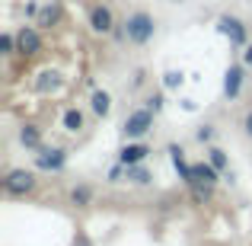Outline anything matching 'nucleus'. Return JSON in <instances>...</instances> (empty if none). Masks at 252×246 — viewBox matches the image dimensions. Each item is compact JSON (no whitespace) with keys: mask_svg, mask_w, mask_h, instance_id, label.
<instances>
[{"mask_svg":"<svg viewBox=\"0 0 252 246\" xmlns=\"http://www.w3.org/2000/svg\"><path fill=\"white\" fill-rule=\"evenodd\" d=\"M0 189H3L6 198H29V195H35V189H38V176H35V170L13 166V170H6V176L0 179Z\"/></svg>","mask_w":252,"mask_h":246,"instance_id":"obj_1","label":"nucleus"},{"mask_svg":"<svg viewBox=\"0 0 252 246\" xmlns=\"http://www.w3.org/2000/svg\"><path fill=\"white\" fill-rule=\"evenodd\" d=\"M122 26H125V42H131V45H147V42H154V35H157V19H154V13H147V10L128 13Z\"/></svg>","mask_w":252,"mask_h":246,"instance_id":"obj_2","label":"nucleus"},{"mask_svg":"<svg viewBox=\"0 0 252 246\" xmlns=\"http://www.w3.org/2000/svg\"><path fill=\"white\" fill-rule=\"evenodd\" d=\"M154 112L147 109V105H141V109H131L128 118L122 122V135L125 141H144V138L154 131Z\"/></svg>","mask_w":252,"mask_h":246,"instance_id":"obj_3","label":"nucleus"},{"mask_svg":"<svg viewBox=\"0 0 252 246\" xmlns=\"http://www.w3.org/2000/svg\"><path fill=\"white\" fill-rule=\"evenodd\" d=\"M217 32H220V35H227L233 48H246L249 26L243 23L240 16H233V13H223V16H217Z\"/></svg>","mask_w":252,"mask_h":246,"instance_id":"obj_4","label":"nucleus"},{"mask_svg":"<svg viewBox=\"0 0 252 246\" xmlns=\"http://www.w3.org/2000/svg\"><path fill=\"white\" fill-rule=\"evenodd\" d=\"M86 23H90V29L96 32V35H112V32L118 29L115 13H112V6H105V3H93L90 13H86Z\"/></svg>","mask_w":252,"mask_h":246,"instance_id":"obj_5","label":"nucleus"},{"mask_svg":"<svg viewBox=\"0 0 252 246\" xmlns=\"http://www.w3.org/2000/svg\"><path fill=\"white\" fill-rule=\"evenodd\" d=\"M42 48H45V42H42V32H38V26H19V29H16V55L35 58Z\"/></svg>","mask_w":252,"mask_h":246,"instance_id":"obj_6","label":"nucleus"},{"mask_svg":"<svg viewBox=\"0 0 252 246\" xmlns=\"http://www.w3.org/2000/svg\"><path fill=\"white\" fill-rule=\"evenodd\" d=\"M64 166H67V150H61V147H38L35 150V170L61 173Z\"/></svg>","mask_w":252,"mask_h":246,"instance_id":"obj_7","label":"nucleus"},{"mask_svg":"<svg viewBox=\"0 0 252 246\" xmlns=\"http://www.w3.org/2000/svg\"><path fill=\"white\" fill-rule=\"evenodd\" d=\"M150 154H154V150H150L144 141H125L122 147H118V163L122 166H137V163L147 160Z\"/></svg>","mask_w":252,"mask_h":246,"instance_id":"obj_8","label":"nucleus"},{"mask_svg":"<svg viewBox=\"0 0 252 246\" xmlns=\"http://www.w3.org/2000/svg\"><path fill=\"white\" fill-rule=\"evenodd\" d=\"M223 179V173L217 170L211 160H198V163H191V185H211L214 189L217 182Z\"/></svg>","mask_w":252,"mask_h":246,"instance_id":"obj_9","label":"nucleus"},{"mask_svg":"<svg viewBox=\"0 0 252 246\" xmlns=\"http://www.w3.org/2000/svg\"><path fill=\"white\" fill-rule=\"evenodd\" d=\"M243 80H246V64H230L227 74H223V96L227 99H236L243 93Z\"/></svg>","mask_w":252,"mask_h":246,"instance_id":"obj_10","label":"nucleus"},{"mask_svg":"<svg viewBox=\"0 0 252 246\" xmlns=\"http://www.w3.org/2000/svg\"><path fill=\"white\" fill-rule=\"evenodd\" d=\"M96 202V189H93L90 182H77L67 189V205L70 208H90V205Z\"/></svg>","mask_w":252,"mask_h":246,"instance_id":"obj_11","label":"nucleus"},{"mask_svg":"<svg viewBox=\"0 0 252 246\" xmlns=\"http://www.w3.org/2000/svg\"><path fill=\"white\" fill-rule=\"evenodd\" d=\"M61 128L67 131V135H80V131L86 128V115H83V109H77V105L64 109V112H61Z\"/></svg>","mask_w":252,"mask_h":246,"instance_id":"obj_12","label":"nucleus"},{"mask_svg":"<svg viewBox=\"0 0 252 246\" xmlns=\"http://www.w3.org/2000/svg\"><path fill=\"white\" fill-rule=\"evenodd\" d=\"M19 144H23L26 150L45 147V144H42V128H38L35 122H23V125H19Z\"/></svg>","mask_w":252,"mask_h":246,"instance_id":"obj_13","label":"nucleus"},{"mask_svg":"<svg viewBox=\"0 0 252 246\" xmlns=\"http://www.w3.org/2000/svg\"><path fill=\"white\" fill-rule=\"evenodd\" d=\"M169 160L179 170V179H182L185 185H191V163L185 160V150L179 147V144H169Z\"/></svg>","mask_w":252,"mask_h":246,"instance_id":"obj_14","label":"nucleus"},{"mask_svg":"<svg viewBox=\"0 0 252 246\" xmlns=\"http://www.w3.org/2000/svg\"><path fill=\"white\" fill-rule=\"evenodd\" d=\"M90 109H93V115H96V118H109V112H112V96H109L105 90H93Z\"/></svg>","mask_w":252,"mask_h":246,"instance_id":"obj_15","label":"nucleus"},{"mask_svg":"<svg viewBox=\"0 0 252 246\" xmlns=\"http://www.w3.org/2000/svg\"><path fill=\"white\" fill-rule=\"evenodd\" d=\"M125 182H128V185H150V182H154V173H150L144 163L128 166V176H125Z\"/></svg>","mask_w":252,"mask_h":246,"instance_id":"obj_16","label":"nucleus"},{"mask_svg":"<svg viewBox=\"0 0 252 246\" xmlns=\"http://www.w3.org/2000/svg\"><path fill=\"white\" fill-rule=\"evenodd\" d=\"M58 19H61V10H58V3H48V6H42V10H38L35 26H38V29H51Z\"/></svg>","mask_w":252,"mask_h":246,"instance_id":"obj_17","label":"nucleus"},{"mask_svg":"<svg viewBox=\"0 0 252 246\" xmlns=\"http://www.w3.org/2000/svg\"><path fill=\"white\" fill-rule=\"evenodd\" d=\"M189 198H191V205H208L214 198V189L211 185H189Z\"/></svg>","mask_w":252,"mask_h":246,"instance_id":"obj_18","label":"nucleus"},{"mask_svg":"<svg viewBox=\"0 0 252 246\" xmlns=\"http://www.w3.org/2000/svg\"><path fill=\"white\" fill-rule=\"evenodd\" d=\"M208 160H211V163H214V166H217V170H220V173H223V176H227V173H230V163H227V154H223V150H220V147H208Z\"/></svg>","mask_w":252,"mask_h":246,"instance_id":"obj_19","label":"nucleus"},{"mask_svg":"<svg viewBox=\"0 0 252 246\" xmlns=\"http://www.w3.org/2000/svg\"><path fill=\"white\" fill-rule=\"evenodd\" d=\"M0 51H3L6 58L16 55V32H3V35H0Z\"/></svg>","mask_w":252,"mask_h":246,"instance_id":"obj_20","label":"nucleus"},{"mask_svg":"<svg viewBox=\"0 0 252 246\" xmlns=\"http://www.w3.org/2000/svg\"><path fill=\"white\" fill-rule=\"evenodd\" d=\"M125 176H128V166L115 163L109 173H105V182H112V185H115V182H125Z\"/></svg>","mask_w":252,"mask_h":246,"instance_id":"obj_21","label":"nucleus"},{"mask_svg":"<svg viewBox=\"0 0 252 246\" xmlns=\"http://www.w3.org/2000/svg\"><path fill=\"white\" fill-rule=\"evenodd\" d=\"M144 105H147V109L154 112V115H160V112H163V93H160V90H157V93H150Z\"/></svg>","mask_w":252,"mask_h":246,"instance_id":"obj_22","label":"nucleus"},{"mask_svg":"<svg viewBox=\"0 0 252 246\" xmlns=\"http://www.w3.org/2000/svg\"><path fill=\"white\" fill-rule=\"evenodd\" d=\"M182 70H166V77H163V86H166V90H176V86H182Z\"/></svg>","mask_w":252,"mask_h":246,"instance_id":"obj_23","label":"nucleus"},{"mask_svg":"<svg viewBox=\"0 0 252 246\" xmlns=\"http://www.w3.org/2000/svg\"><path fill=\"white\" fill-rule=\"evenodd\" d=\"M214 135H217V131H214V125H201V128L195 131V138H198L201 144H211V141H214Z\"/></svg>","mask_w":252,"mask_h":246,"instance_id":"obj_24","label":"nucleus"},{"mask_svg":"<svg viewBox=\"0 0 252 246\" xmlns=\"http://www.w3.org/2000/svg\"><path fill=\"white\" fill-rule=\"evenodd\" d=\"M243 131H246V138L252 141V109L246 112V115H243Z\"/></svg>","mask_w":252,"mask_h":246,"instance_id":"obj_25","label":"nucleus"},{"mask_svg":"<svg viewBox=\"0 0 252 246\" xmlns=\"http://www.w3.org/2000/svg\"><path fill=\"white\" fill-rule=\"evenodd\" d=\"M243 64H246V68H252V45H246V48H243Z\"/></svg>","mask_w":252,"mask_h":246,"instance_id":"obj_26","label":"nucleus"},{"mask_svg":"<svg viewBox=\"0 0 252 246\" xmlns=\"http://www.w3.org/2000/svg\"><path fill=\"white\" fill-rule=\"evenodd\" d=\"M169 3H189V0H169Z\"/></svg>","mask_w":252,"mask_h":246,"instance_id":"obj_27","label":"nucleus"}]
</instances>
